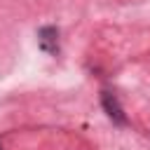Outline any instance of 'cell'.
<instances>
[{
	"mask_svg": "<svg viewBox=\"0 0 150 150\" xmlns=\"http://www.w3.org/2000/svg\"><path fill=\"white\" fill-rule=\"evenodd\" d=\"M0 150H2V148H0Z\"/></svg>",
	"mask_w": 150,
	"mask_h": 150,
	"instance_id": "obj_3",
	"label": "cell"
},
{
	"mask_svg": "<svg viewBox=\"0 0 150 150\" xmlns=\"http://www.w3.org/2000/svg\"><path fill=\"white\" fill-rule=\"evenodd\" d=\"M101 105H103L105 115H108L115 124H120V127L127 124V115H124V110H122V105H120V101H117L115 94H110V91H101Z\"/></svg>",
	"mask_w": 150,
	"mask_h": 150,
	"instance_id": "obj_1",
	"label": "cell"
},
{
	"mask_svg": "<svg viewBox=\"0 0 150 150\" xmlns=\"http://www.w3.org/2000/svg\"><path fill=\"white\" fill-rule=\"evenodd\" d=\"M38 38H40V47L49 54H56L59 52V30L54 26H42L38 30Z\"/></svg>",
	"mask_w": 150,
	"mask_h": 150,
	"instance_id": "obj_2",
	"label": "cell"
}]
</instances>
